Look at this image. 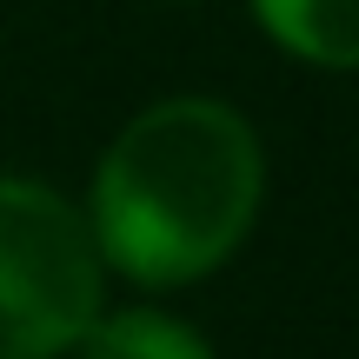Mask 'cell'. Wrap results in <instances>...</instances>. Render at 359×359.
Returning a JSON list of instances; mask_svg holds the SVG:
<instances>
[{
    "mask_svg": "<svg viewBox=\"0 0 359 359\" xmlns=\"http://www.w3.org/2000/svg\"><path fill=\"white\" fill-rule=\"evenodd\" d=\"M259 213V140L219 100H160L107 147L93 246L140 286L213 273Z\"/></svg>",
    "mask_w": 359,
    "mask_h": 359,
    "instance_id": "1",
    "label": "cell"
},
{
    "mask_svg": "<svg viewBox=\"0 0 359 359\" xmlns=\"http://www.w3.org/2000/svg\"><path fill=\"white\" fill-rule=\"evenodd\" d=\"M93 226L40 180H0V359H60L100 320Z\"/></svg>",
    "mask_w": 359,
    "mask_h": 359,
    "instance_id": "2",
    "label": "cell"
},
{
    "mask_svg": "<svg viewBox=\"0 0 359 359\" xmlns=\"http://www.w3.org/2000/svg\"><path fill=\"white\" fill-rule=\"evenodd\" d=\"M266 34L320 67H359V0H253Z\"/></svg>",
    "mask_w": 359,
    "mask_h": 359,
    "instance_id": "3",
    "label": "cell"
},
{
    "mask_svg": "<svg viewBox=\"0 0 359 359\" xmlns=\"http://www.w3.org/2000/svg\"><path fill=\"white\" fill-rule=\"evenodd\" d=\"M80 359H213L193 326L167 313H114L80 333Z\"/></svg>",
    "mask_w": 359,
    "mask_h": 359,
    "instance_id": "4",
    "label": "cell"
}]
</instances>
